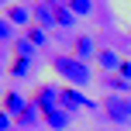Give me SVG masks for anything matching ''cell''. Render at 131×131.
Segmentation results:
<instances>
[{"instance_id":"cell-1","label":"cell","mask_w":131,"mask_h":131,"mask_svg":"<svg viewBox=\"0 0 131 131\" xmlns=\"http://www.w3.org/2000/svg\"><path fill=\"white\" fill-rule=\"evenodd\" d=\"M52 69L59 72V76H66L72 86H90V79H93V72H90V66H86L83 59H76V55H55L52 59Z\"/></svg>"},{"instance_id":"cell-2","label":"cell","mask_w":131,"mask_h":131,"mask_svg":"<svg viewBox=\"0 0 131 131\" xmlns=\"http://www.w3.org/2000/svg\"><path fill=\"white\" fill-rule=\"evenodd\" d=\"M104 111H107V117H111L114 124H128V121H131V100H124V97H107Z\"/></svg>"},{"instance_id":"cell-3","label":"cell","mask_w":131,"mask_h":131,"mask_svg":"<svg viewBox=\"0 0 131 131\" xmlns=\"http://www.w3.org/2000/svg\"><path fill=\"white\" fill-rule=\"evenodd\" d=\"M79 107H97V104H93V100H86L76 86H72V90H62V111L72 114V111H79Z\"/></svg>"},{"instance_id":"cell-4","label":"cell","mask_w":131,"mask_h":131,"mask_svg":"<svg viewBox=\"0 0 131 131\" xmlns=\"http://www.w3.org/2000/svg\"><path fill=\"white\" fill-rule=\"evenodd\" d=\"M4 111L10 114L14 121H17L21 114L28 111V104H24V97H21V93H14V90H10V93H7V97H4Z\"/></svg>"},{"instance_id":"cell-5","label":"cell","mask_w":131,"mask_h":131,"mask_svg":"<svg viewBox=\"0 0 131 131\" xmlns=\"http://www.w3.org/2000/svg\"><path fill=\"white\" fill-rule=\"evenodd\" d=\"M69 121H72V114L62 111V107H59V111H52V114H45V124L52 128V131H66V128H69Z\"/></svg>"},{"instance_id":"cell-6","label":"cell","mask_w":131,"mask_h":131,"mask_svg":"<svg viewBox=\"0 0 131 131\" xmlns=\"http://www.w3.org/2000/svg\"><path fill=\"white\" fill-rule=\"evenodd\" d=\"M97 62H100V69H107V72H114V69H121V55L117 52H111V48H100L97 52Z\"/></svg>"},{"instance_id":"cell-7","label":"cell","mask_w":131,"mask_h":131,"mask_svg":"<svg viewBox=\"0 0 131 131\" xmlns=\"http://www.w3.org/2000/svg\"><path fill=\"white\" fill-rule=\"evenodd\" d=\"M35 21H38V28H52L55 24V7L52 4H38L35 7Z\"/></svg>"},{"instance_id":"cell-8","label":"cell","mask_w":131,"mask_h":131,"mask_svg":"<svg viewBox=\"0 0 131 131\" xmlns=\"http://www.w3.org/2000/svg\"><path fill=\"white\" fill-rule=\"evenodd\" d=\"M55 24H62V28H72V24H76V14L69 10V4H59V7H55Z\"/></svg>"},{"instance_id":"cell-9","label":"cell","mask_w":131,"mask_h":131,"mask_svg":"<svg viewBox=\"0 0 131 131\" xmlns=\"http://www.w3.org/2000/svg\"><path fill=\"white\" fill-rule=\"evenodd\" d=\"M69 4V10L76 14V17H86V14H93V0H66Z\"/></svg>"},{"instance_id":"cell-10","label":"cell","mask_w":131,"mask_h":131,"mask_svg":"<svg viewBox=\"0 0 131 131\" xmlns=\"http://www.w3.org/2000/svg\"><path fill=\"white\" fill-rule=\"evenodd\" d=\"M7 21H10V24H17V28H24V24H28V10H24V7H17V4H10Z\"/></svg>"},{"instance_id":"cell-11","label":"cell","mask_w":131,"mask_h":131,"mask_svg":"<svg viewBox=\"0 0 131 131\" xmlns=\"http://www.w3.org/2000/svg\"><path fill=\"white\" fill-rule=\"evenodd\" d=\"M14 45H17V59H28V62H31V55H35V45H31V41H28V38H17Z\"/></svg>"},{"instance_id":"cell-12","label":"cell","mask_w":131,"mask_h":131,"mask_svg":"<svg viewBox=\"0 0 131 131\" xmlns=\"http://www.w3.org/2000/svg\"><path fill=\"white\" fill-rule=\"evenodd\" d=\"M76 55H79V59H90V55H93V38L83 35V38L76 41Z\"/></svg>"},{"instance_id":"cell-13","label":"cell","mask_w":131,"mask_h":131,"mask_svg":"<svg viewBox=\"0 0 131 131\" xmlns=\"http://www.w3.org/2000/svg\"><path fill=\"white\" fill-rule=\"evenodd\" d=\"M28 41H31L35 48H38V45H45V41H48V35H45V28H28Z\"/></svg>"},{"instance_id":"cell-14","label":"cell","mask_w":131,"mask_h":131,"mask_svg":"<svg viewBox=\"0 0 131 131\" xmlns=\"http://www.w3.org/2000/svg\"><path fill=\"white\" fill-rule=\"evenodd\" d=\"M35 121H38V107H35V104H28V111L17 117V124H21V128H28V124H35Z\"/></svg>"},{"instance_id":"cell-15","label":"cell","mask_w":131,"mask_h":131,"mask_svg":"<svg viewBox=\"0 0 131 131\" xmlns=\"http://www.w3.org/2000/svg\"><path fill=\"white\" fill-rule=\"evenodd\" d=\"M107 86H111L114 93H124V90H128V79H124V76H114V79H107Z\"/></svg>"},{"instance_id":"cell-16","label":"cell","mask_w":131,"mask_h":131,"mask_svg":"<svg viewBox=\"0 0 131 131\" xmlns=\"http://www.w3.org/2000/svg\"><path fill=\"white\" fill-rule=\"evenodd\" d=\"M28 69H31V62H28V59H17V62L10 66V72H14V76H28Z\"/></svg>"},{"instance_id":"cell-17","label":"cell","mask_w":131,"mask_h":131,"mask_svg":"<svg viewBox=\"0 0 131 131\" xmlns=\"http://www.w3.org/2000/svg\"><path fill=\"white\" fill-rule=\"evenodd\" d=\"M14 124H17V121H14L7 111H0V131H7V128H14Z\"/></svg>"},{"instance_id":"cell-18","label":"cell","mask_w":131,"mask_h":131,"mask_svg":"<svg viewBox=\"0 0 131 131\" xmlns=\"http://www.w3.org/2000/svg\"><path fill=\"white\" fill-rule=\"evenodd\" d=\"M10 35H14V31H10V21H0V38L7 41V38H10Z\"/></svg>"},{"instance_id":"cell-19","label":"cell","mask_w":131,"mask_h":131,"mask_svg":"<svg viewBox=\"0 0 131 131\" xmlns=\"http://www.w3.org/2000/svg\"><path fill=\"white\" fill-rule=\"evenodd\" d=\"M117 72H121V76H124V79H128V83H131V62H128V59H124V62H121V69H117Z\"/></svg>"},{"instance_id":"cell-20","label":"cell","mask_w":131,"mask_h":131,"mask_svg":"<svg viewBox=\"0 0 131 131\" xmlns=\"http://www.w3.org/2000/svg\"><path fill=\"white\" fill-rule=\"evenodd\" d=\"M45 4H52V7H59V4H66V0H45Z\"/></svg>"}]
</instances>
